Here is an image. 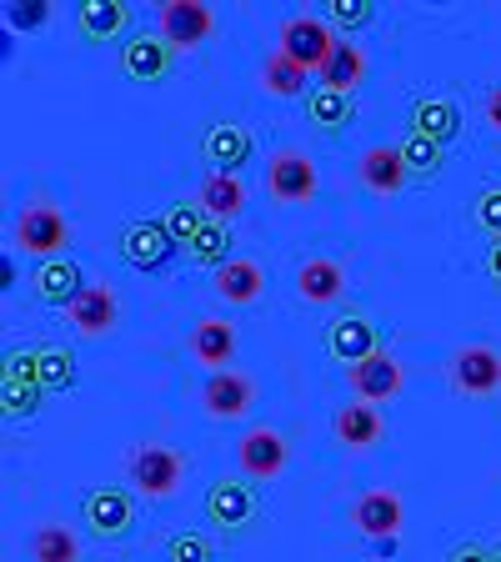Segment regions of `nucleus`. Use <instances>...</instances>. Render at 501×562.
Listing matches in <instances>:
<instances>
[{
    "instance_id": "nucleus-1",
    "label": "nucleus",
    "mask_w": 501,
    "mask_h": 562,
    "mask_svg": "<svg viewBox=\"0 0 501 562\" xmlns=\"http://www.w3.org/2000/svg\"><path fill=\"white\" fill-rule=\"evenodd\" d=\"M126 477L140 497H171L186 477V457L175 447H161V442H140L136 452L126 457Z\"/></svg>"
},
{
    "instance_id": "nucleus-2",
    "label": "nucleus",
    "mask_w": 501,
    "mask_h": 562,
    "mask_svg": "<svg viewBox=\"0 0 501 562\" xmlns=\"http://www.w3.org/2000/svg\"><path fill=\"white\" fill-rule=\"evenodd\" d=\"M337 46H341V35L331 31L327 21H316V15H292V21L281 25V56H292L306 76H311V70H327Z\"/></svg>"
},
{
    "instance_id": "nucleus-3",
    "label": "nucleus",
    "mask_w": 501,
    "mask_h": 562,
    "mask_svg": "<svg viewBox=\"0 0 501 562\" xmlns=\"http://www.w3.org/2000/svg\"><path fill=\"white\" fill-rule=\"evenodd\" d=\"M15 246L31 251V257H41V261H56V257H66V246H70V222L56 206L41 201V206L21 211V222H15Z\"/></svg>"
},
{
    "instance_id": "nucleus-4",
    "label": "nucleus",
    "mask_w": 501,
    "mask_h": 562,
    "mask_svg": "<svg viewBox=\"0 0 501 562\" xmlns=\"http://www.w3.org/2000/svg\"><path fill=\"white\" fill-rule=\"evenodd\" d=\"M257 517V487L246 477H216L206 487V522L221 532H241Z\"/></svg>"
},
{
    "instance_id": "nucleus-5",
    "label": "nucleus",
    "mask_w": 501,
    "mask_h": 562,
    "mask_svg": "<svg viewBox=\"0 0 501 562\" xmlns=\"http://www.w3.org/2000/svg\"><path fill=\"white\" fill-rule=\"evenodd\" d=\"M316 166L306 151H276L266 166V191L271 201H286V206H306L316 196Z\"/></svg>"
},
{
    "instance_id": "nucleus-6",
    "label": "nucleus",
    "mask_w": 501,
    "mask_h": 562,
    "mask_svg": "<svg viewBox=\"0 0 501 562\" xmlns=\"http://www.w3.org/2000/svg\"><path fill=\"white\" fill-rule=\"evenodd\" d=\"M286 457H292V447H286V437H281L276 427H251V432L241 437V447H236V462H241L246 482L281 477V472H286Z\"/></svg>"
},
{
    "instance_id": "nucleus-7",
    "label": "nucleus",
    "mask_w": 501,
    "mask_h": 562,
    "mask_svg": "<svg viewBox=\"0 0 501 562\" xmlns=\"http://www.w3.org/2000/svg\"><path fill=\"white\" fill-rule=\"evenodd\" d=\"M210 31H216V15L206 0H166L161 5V41L171 50H196Z\"/></svg>"
},
{
    "instance_id": "nucleus-8",
    "label": "nucleus",
    "mask_w": 501,
    "mask_h": 562,
    "mask_svg": "<svg viewBox=\"0 0 501 562\" xmlns=\"http://www.w3.org/2000/svg\"><path fill=\"white\" fill-rule=\"evenodd\" d=\"M452 386L462 397H491L501 392V351L497 347H462L452 357Z\"/></svg>"
},
{
    "instance_id": "nucleus-9",
    "label": "nucleus",
    "mask_w": 501,
    "mask_h": 562,
    "mask_svg": "<svg viewBox=\"0 0 501 562\" xmlns=\"http://www.w3.org/2000/svg\"><path fill=\"white\" fill-rule=\"evenodd\" d=\"M121 251H126V261L136 271H161L166 261H171L175 241L161 216H140V222H130L126 232H121Z\"/></svg>"
},
{
    "instance_id": "nucleus-10",
    "label": "nucleus",
    "mask_w": 501,
    "mask_h": 562,
    "mask_svg": "<svg viewBox=\"0 0 501 562\" xmlns=\"http://www.w3.org/2000/svg\"><path fill=\"white\" fill-rule=\"evenodd\" d=\"M346 376H351V392H356V402H372V407H382V402H391L401 392V362L386 347H376L366 362L346 367Z\"/></svg>"
},
{
    "instance_id": "nucleus-11",
    "label": "nucleus",
    "mask_w": 501,
    "mask_h": 562,
    "mask_svg": "<svg viewBox=\"0 0 501 562\" xmlns=\"http://www.w3.org/2000/svg\"><path fill=\"white\" fill-rule=\"evenodd\" d=\"M401 497L397 492H386V487H376V492H362L356 497V507H351V527L362 532V538H372V542H391L401 532Z\"/></svg>"
},
{
    "instance_id": "nucleus-12",
    "label": "nucleus",
    "mask_w": 501,
    "mask_h": 562,
    "mask_svg": "<svg viewBox=\"0 0 501 562\" xmlns=\"http://www.w3.org/2000/svg\"><path fill=\"white\" fill-rule=\"evenodd\" d=\"M81 513H86L91 538H121L130 527V517H136V497L126 487H95L81 503Z\"/></svg>"
},
{
    "instance_id": "nucleus-13",
    "label": "nucleus",
    "mask_w": 501,
    "mask_h": 562,
    "mask_svg": "<svg viewBox=\"0 0 501 562\" xmlns=\"http://www.w3.org/2000/svg\"><path fill=\"white\" fill-rule=\"evenodd\" d=\"M201 156H206L210 171L236 176V166L251 161V131L241 121H216V126L201 136Z\"/></svg>"
},
{
    "instance_id": "nucleus-14",
    "label": "nucleus",
    "mask_w": 501,
    "mask_h": 562,
    "mask_svg": "<svg viewBox=\"0 0 501 562\" xmlns=\"http://www.w3.org/2000/svg\"><path fill=\"white\" fill-rule=\"evenodd\" d=\"M201 402H206L210 417L236 422V417H246V412H251V402H257V382H251L246 372H210Z\"/></svg>"
},
{
    "instance_id": "nucleus-15",
    "label": "nucleus",
    "mask_w": 501,
    "mask_h": 562,
    "mask_svg": "<svg viewBox=\"0 0 501 562\" xmlns=\"http://www.w3.org/2000/svg\"><path fill=\"white\" fill-rule=\"evenodd\" d=\"M331 432H337V442L346 447V452H366V447H376L386 437V417L372 402H346V407H337V417H331Z\"/></svg>"
},
{
    "instance_id": "nucleus-16",
    "label": "nucleus",
    "mask_w": 501,
    "mask_h": 562,
    "mask_svg": "<svg viewBox=\"0 0 501 562\" xmlns=\"http://www.w3.org/2000/svg\"><path fill=\"white\" fill-rule=\"evenodd\" d=\"M66 316L81 337H105V331H116V316H121L116 292H111L105 281H95V286H86V292L66 306Z\"/></svg>"
},
{
    "instance_id": "nucleus-17",
    "label": "nucleus",
    "mask_w": 501,
    "mask_h": 562,
    "mask_svg": "<svg viewBox=\"0 0 501 562\" xmlns=\"http://www.w3.org/2000/svg\"><path fill=\"white\" fill-rule=\"evenodd\" d=\"M191 357L210 372H231V357H236V327L226 316H201L191 327Z\"/></svg>"
},
{
    "instance_id": "nucleus-18",
    "label": "nucleus",
    "mask_w": 501,
    "mask_h": 562,
    "mask_svg": "<svg viewBox=\"0 0 501 562\" xmlns=\"http://www.w3.org/2000/svg\"><path fill=\"white\" fill-rule=\"evenodd\" d=\"M327 351L337 357V362H346V367L366 362V357L376 351V327L366 322L362 312H341L337 322L327 327Z\"/></svg>"
},
{
    "instance_id": "nucleus-19",
    "label": "nucleus",
    "mask_w": 501,
    "mask_h": 562,
    "mask_svg": "<svg viewBox=\"0 0 501 562\" xmlns=\"http://www.w3.org/2000/svg\"><path fill=\"white\" fill-rule=\"evenodd\" d=\"M362 181H366V191H376V196H397L401 187H407V176H411V166H407V156H401V146H372V151H362Z\"/></svg>"
},
{
    "instance_id": "nucleus-20",
    "label": "nucleus",
    "mask_w": 501,
    "mask_h": 562,
    "mask_svg": "<svg viewBox=\"0 0 501 562\" xmlns=\"http://www.w3.org/2000/svg\"><path fill=\"white\" fill-rule=\"evenodd\" d=\"M31 286H35V296H41L46 306H70L76 296L86 292V277H81V267H76L70 257H56V261H41V267H35Z\"/></svg>"
},
{
    "instance_id": "nucleus-21",
    "label": "nucleus",
    "mask_w": 501,
    "mask_h": 562,
    "mask_svg": "<svg viewBox=\"0 0 501 562\" xmlns=\"http://www.w3.org/2000/svg\"><path fill=\"white\" fill-rule=\"evenodd\" d=\"M296 292H301V302H311V306H331V302H341V292H346V271H341V261H331V257H311V261H301V271H296Z\"/></svg>"
},
{
    "instance_id": "nucleus-22",
    "label": "nucleus",
    "mask_w": 501,
    "mask_h": 562,
    "mask_svg": "<svg viewBox=\"0 0 501 562\" xmlns=\"http://www.w3.org/2000/svg\"><path fill=\"white\" fill-rule=\"evenodd\" d=\"M411 136H426L436 140V146H446V140L462 131V111H456V101H446V95H421L417 105H411Z\"/></svg>"
},
{
    "instance_id": "nucleus-23",
    "label": "nucleus",
    "mask_w": 501,
    "mask_h": 562,
    "mask_svg": "<svg viewBox=\"0 0 501 562\" xmlns=\"http://www.w3.org/2000/svg\"><path fill=\"white\" fill-rule=\"evenodd\" d=\"M121 70H126L130 81H161L166 70H171V46H166L161 35H130L126 46H121Z\"/></svg>"
},
{
    "instance_id": "nucleus-24",
    "label": "nucleus",
    "mask_w": 501,
    "mask_h": 562,
    "mask_svg": "<svg viewBox=\"0 0 501 562\" xmlns=\"http://www.w3.org/2000/svg\"><path fill=\"white\" fill-rule=\"evenodd\" d=\"M201 211H206L210 222H221L231 226L236 216L246 211V187H241V176H221V171H210L206 181H201Z\"/></svg>"
},
{
    "instance_id": "nucleus-25",
    "label": "nucleus",
    "mask_w": 501,
    "mask_h": 562,
    "mask_svg": "<svg viewBox=\"0 0 501 562\" xmlns=\"http://www.w3.org/2000/svg\"><path fill=\"white\" fill-rule=\"evenodd\" d=\"M261 286H266V277H261L257 261H246V257L226 261V267L216 271V292H221V302H231V306L261 302Z\"/></svg>"
},
{
    "instance_id": "nucleus-26",
    "label": "nucleus",
    "mask_w": 501,
    "mask_h": 562,
    "mask_svg": "<svg viewBox=\"0 0 501 562\" xmlns=\"http://www.w3.org/2000/svg\"><path fill=\"white\" fill-rule=\"evenodd\" d=\"M76 21H81V35H86V41H111V35L126 31L130 5H126V0H86Z\"/></svg>"
},
{
    "instance_id": "nucleus-27",
    "label": "nucleus",
    "mask_w": 501,
    "mask_h": 562,
    "mask_svg": "<svg viewBox=\"0 0 501 562\" xmlns=\"http://www.w3.org/2000/svg\"><path fill=\"white\" fill-rule=\"evenodd\" d=\"M306 116H311V126H321V131H346L351 121H356V101L331 91V86H316V91L306 95Z\"/></svg>"
},
{
    "instance_id": "nucleus-28",
    "label": "nucleus",
    "mask_w": 501,
    "mask_h": 562,
    "mask_svg": "<svg viewBox=\"0 0 501 562\" xmlns=\"http://www.w3.org/2000/svg\"><path fill=\"white\" fill-rule=\"evenodd\" d=\"M31 562H81V538L66 522H41L31 538Z\"/></svg>"
},
{
    "instance_id": "nucleus-29",
    "label": "nucleus",
    "mask_w": 501,
    "mask_h": 562,
    "mask_svg": "<svg viewBox=\"0 0 501 562\" xmlns=\"http://www.w3.org/2000/svg\"><path fill=\"white\" fill-rule=\"evenodd\" d=\"M362 76H366V56H362V46H351V41H341V46L331 50L327 70H321V86H331V91L351 95L356 86H362Z\"/></svg>"
},
{
    "instance_id": "nucleus-30",
    "label": "nucleus",
    "mask_w": 501,
    "mask_h": 562,
    "mask_svg": "<svg viewBox=\"0 0 501 562\" xmlns=\"http://www.w3.org/2000/svg\"><path fill=\"white\" fill-rule=\"evenodd\" d=\"M261 86H266L271 95H301L306 86H311V76H306L301 66H296L292 56H281V50H271L266 66H261ZM311 95V91H306Z\"/></svg>"
},
{
    "instance_id": "nucleus-31",
    "label": "nucleus",
    "mask_w": 501,
    "mask_h": 562,
    "mask_svg": "<svg viewBox=\"0 0 501 562\" xmlns=\"http://www.w3.org/2000/svg\"><path fill=\"white\" fill-rule=\"evenodd\" d=\"M161 222H166V232H171V241L191 251V241H196V236L210 226V216L201 211V201H175V206H166Z\"/></svg>"
},
{
    "instance_id": "nucleus-32",
    "label": "nucleus",
    "mask_w": 501,
    "mask_h": 562,
    "mask_svg": "<svg viewBox=\"0 0 501 562\" xmlns=\"http://www.w3.org/2000/svg\"><path fill=\"white\" fill-rule=\"evenodd\" d=\"M191 261H196V267H210V271H221L226 261H236V257H231V226L210 222L206 232L191 241Z\"/></svg>"
},
{
    "instance_id": "nucleus-33",
    "label": "nucleus",
    "mask_w": 501,
    "mask_h": 562,
    "mask_svg": "<svg viewBox=\"0 0 501 562\" xmlns=\"http://www.w3.org/2000/svg\"><path fill=\"white\" fill-rule=\"evenodd\" d=\"M76 386V351L41 347V392H70Z\"/></svg>"
},
{
    "instance_id": "nucleus-34",
    "label": "nucleus",
    "mask_w": 501,
    "mask_h": 562,
    "mask_svg": "<svg viewBox=\"0 0 501 562\" xmlns=\"http://www.w3.org/2000/svg\"><path fill=\"white\" fill-rule=\"evenodd\" d=\"M0 412H5V417H35V412H41V386L0 376Z\"/></svg>"
},
{
    "instance_id": "nucleus-35",
    "label": "nucleus",
    "mask_w": 501,
    "mask_h": 562,
    "mask_svg": "<svg viewBox=\"0 0 501 562\" xmlns=\"http://www.w3.org/2000/svg\"><path fill=\"white\" fill-rule=\"evenodd\" d=\"M401 156H407L411 176H436V171H442V146H436V140H426V136H407V140H401Z\"/></svg>"
},
{
    "instance_id": "nucleus-36",
    "label": "nucleus",
    "mask_w": 501,
    "mask_h": 562,
    "mask_svg": "<svg viewBox=\"0 0 501 562\" xmlns=\"http://www.w3.org/2000/svg\"><path fill=\"white\" fill-rule=\"evenodd\" d=\"M166 558L171 562H210V538H201V532H175V538L166 542Z\"/></svg>"
},
{
    "instance_id": "nucleus-37",
    "label": "nucleus",
    "mask_w": 501,
    "mask_h": 562,
    "mask_svg": "<svg viewBox=\"0 0 501 562\" xmlns=\"http://www.w3.org/2000/svg\"><path fill=\"white\" fill-rule=\"evenodd\" d=\"M50 21V5L46 0H21V5H5V25L11 31H35V25Z\"/></svg>"
},
{
    "instance_id": "nucleus-38",
    "label": "nucleus",
    "mask_w": 501,
    "mask_h": 562,
    "mask_svg": "<svg viewBox=\"0 0 501 562\" xmlns=\"http://www.w3.org/2000/svg\"><path fill=\"white\" fill-rule=\"evenodd\" d=\"M372 0H331V21L341 31H362V25H372Z\"/></svg>"
},
{
    "instance_id": "nucleus-39",
    "label": "nucleus",
    "mask_w": 501,
    "mask_h": 562,
    "mask_svg": "<svg viewBox=\"0 0 501 562\" xmlns=\"http://www.w3.org/2000/svg\"><path fill=\"white\" fill-rule=\"evenodd\" d=\"M5 376H11V382H25V386H41V347L11 351V357H5Z\"/></svg>"
},
{
    "instance_id": "nucleus-40",
    "label": "nucleus",
    "mask_w": 501,
    "mask_h": 562,
    "mask_svg": "<svg viewBox=\"0 0 501 562\" xmlns=\"http://www.w3.org/2000/svg\"><path fill=\"white\" fill-rule=\"evenodd\" d=\"M477 222L491 232V241L501 236V187H481L477 191Z\"/></svg>"
},
{
    "instance_id": "nucleus-41",
    "label": "nucleus",
    "mask_w": 501,
    "mask_h": 562,
    "mask_svg": "<svg viewBox=\"0 0 501 562\" xmlns=\"http://www.w3.org/2000/svg\"><path fill=\"white\" fill-rule=\"evenodd\" d=\"M446 562H497V552L481 548V542H462V548H452V558Z\"/></svg>"
},
{
    "instance_id": "nucleus-42",
    "label": "nucleus",
    "mask_w": 501,
    "mask_h": 562,
    "mask_svg": "<svg viewBox=\"0 0 501 562\" xmlns=\"http://www.w3.org/2000/svg\"><path fill=\"white\" fill-rule=\"evenodd\" d=\"M487 277H491V281H497V286H501V236H497V241L487 246Z\"/></svg>"
},
{
    "instance_id": "nucleus-43",
    "label": "nucleus",
    "mask_w": 501,
    "mask_h": 562,
    "mask_svg": "<svg viewBox=\"0 0 501 562\" xmlns=\"http://www.w3.org/2000/svg\"><path fill=\"white\" fill-rule=\"evenodd\" d=\"M487 121H491V126L501 131V86H497V91L487 95Z\"/></svg>"
},
{
    "instance_id": "nucleus-44",
    "label": "nucleus",
    "mask_w": 501,
    "mask_h": 562,
    "mask_svg": "<svg viewBox=\"0 0 501 562\" xmlns=\"http://www.w3.org/2000/svg\"><path fill=\"white\" fill-rule=\"evenodd\" d=\"M497 562H501V548H497Z\"/></svg>"
}]
</instances>
